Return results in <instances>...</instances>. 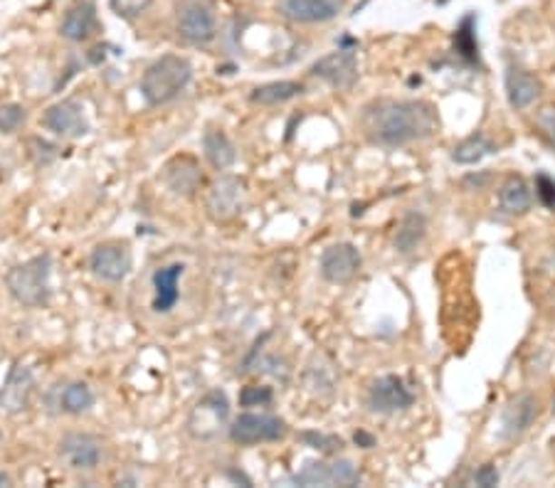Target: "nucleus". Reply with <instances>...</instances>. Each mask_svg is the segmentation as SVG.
Returning <instances> with one entry per match:
<instances>
[{
	"label": "nucleus",
	"instance_id": "f257e3e1",
	"mask_svg": "<svg viewBox=\"0 0 555 488\" xmlns=\"http://www.w3.org/2000/svg\"><path fill=\"white\" fill-rule=\"evenodd\" d=\"M361 126L370 143L395 149L432 136L437 129V113L427 102L380 99L363 109Z\"/></svg>",
	"mask_w": 555,
	"mask_h": 488
},
{
	"label": "nucleus",
	"instance_id": "f03ea898",
	"mask_svg": "<svg viewBox=\"0 0 555 488\" xmlns=\"http://www.w3.org/2000/svg\"><path fill=\"white\" fill-rule=\"evenodd\" d=\"M193 77V67L185 57L163 54L151 64L141 77V94L149 106H163L173 102Z\"/></svg>",
	"mask_w": 555,
	"mask_h": 488
},
{
	"label": "nucleus",
	"instance_id": "7ed1b4c3",
	"mask_svg": "<svg viewBox=\"0 0 555 488\" xmlns=\"http://www.w3.org/2000/svg\"><path fill=\"white\" fill-rule=\"evenodd\" d=\"M50 271H53L50 254H40V257H33V259L13 267L5 274V287H8L10 297L15 298L18 304L27 306V308H37V306L47 304V298H50Z\"/></svg>",
	"mask_w": 555,
	"mask_h": 488
},
{
	"label": "nucleus",
	"instance_id": "20e7f679",
	"mask_svg": "<svg viewBox=\"0 0 555 488\" xmlns=\"http://www.w3.org/2000/svg\"><path fill=\"white\" fill-rule=\"evenodd\" d=\"M178 33L190 44H208L218 35V15L212 0H180Z\"/></svg>",
	"mask_w": 555,
	"mask_h": 488
},
{
	"label": "nucleus",
	"instance_id": "39448f33",
	"mask_svg": "<svg viewBox=\"0 0 555 488\" xmlns=\"http://www.w3.org/2000/svg\"><path fill=\"white\" fill-rule=\"evenodd\" d=\"M228 417H229V402L228 395L222 390H212L205 397L198 400L193 410H190V417H188V432L195 436V439H203V442H210L215 436L222 434V429L228 427Z\"/></svg>",
	"mask_w": 555,
	"mask_h": 488
},
{
	"label": "nucleus",
	"instance_id": "423d86ee",
	"mask_svg": "<svg viewBox=\"0 0 555 488\" xmlns=\"http://www.w3.org/2000/svg\"><path fill=\"white\" fill-rule=\"evenodd\" d=\"M287 434V425L284 419L274 417V415H255V412H245L239 415L232 427H229V436L232 442H238L242 446L262 444V442H279Z\"/></svg>",
	"mask_w": 555,
	"mask_h": 488
},
{
	"label": "nucleus",
	"instance_id": "0eeeda50",
	"mask_svg": "<svg viewBox=\"0 0 555 488\" xmlns=\"http://www.w3.org/2000/svg\"><path fill=\"white\" fill-rule=\"evenodd\" d=\"M361 481V471L348 459L338 462H311L294 476L299 486H355Z\"/></svg>",
	"mask_w": 555,
	"mask_h": 488
},
{
	"label": "nucleus",
	"instance_id": "6e6552de",
	"mask_svg": "<svg viewBox=\"0 0 555 488\" xmlns=\"http://www.w3.org/2000/svg\"><path fill=\"white\" fill-rule=\"evenodd\" d=\"M245 208V185L235 175H225L212 185L208 195V215L215 222H228L235 220Z\"/></svg>",
	"mask_w": 555,
	"mask_h": 488
},
{
	"label": "nucleus",
	"instance_id": "1a4fd4ad",
	"mask_svg": "<svg viewBox=\"0 0 555 488\" xmlns=\"http://www.w3.org/2000/svg\"><path fill=\"white\" fill-rule=\"evenodd\" d=\"M89 269L104 281H123L131 271V252L122 242H104L89 254Z\"/></svg>",
	"mask_w": 555,
	"mask_h": 488
},
{
	"label": "nucleus",
	"instance_id": "9d476101",
	"mask_svg": "<svg viewBox=\"0 0 555 488\" xmlns=\"http://www.w3.org/2000/svg\"><path fill=\"white\" fill-rule=\"evenodd\" d=\"M413 393L407 390V385L403 383V377L385 376L378 377L375 383L370 385L368 393V407L380 415H390V412H400L413 407Z\"/></svg>",
	"mask_w": 555,
	"mask_h": 488
},
{
	"label": "nucleus",
	"instance_id": "9b49d317",
	"mask_svg": "<svg viewBox=\"0 0 555 488\" xmlns=\"http://www.w3.org/2000/svg\"><path fill=\"white\" fill-rule=\"evenodd\" d=\"M43 126L47 132H53L54 136H62V139H80L89 132L84 109L72 99L50 106L43 116Z\"/></svg>",
	"mask_w": 555,
	"mask_h": 488
},
{
	"label": "nucleus",
	"instance_id": "f8f14e48",
	"mask_svg": "<svg viewBox=\"0 0 555 488\" xmlns=\"http://www.w3.org/2000/svg\"><path fill=\"white\" fill-rule=\"evenodd\" d=\"M358 271H361V252L353 244H331L321 254V277L331 284H348Z\"/></svg>",
	"mask_w": 555,
	"mask_h": 488
},
{
	"label": "nucleus",
	"instance_id": "ddd939ff",
	"mask_svg": "<svg viewBox=\"0 0 555 488\" xmlns=\"http://www.w3.org/2000/svg\"><path fill=\"white\" fill-rule=\"evenodd\" d=\"M60 459L70 469L89 471L102 462V442L94 434H67L60 442Z\"/></svg>",
	"mask_w": 555,
	"mask_h": 488
},
{
	"label": "nucleus",
	"instance_id": "4468645a",
	"mask_svg": "<svg viewBox=\"0 0 555 488\" xmlns=\"http://www.w3.org/2000/svg\"><path fill=\"white\" fill-rule=\"evenodd\" d=\"M311 72L318 79L328 82L331 87L351 89L355 84V79H358V60H355V53H351V50H338V53L321 57L311 67Z\"/></svg>",
	"mask_w": 555,
	"mask_h": 488
},
{
	"label": "nucleus",
	"instance_id": "2eb2a0df",
	"mask_svg": "<svg viewBox=\"0 0 555 488\" xmlns=\"http://www.w3.org/2000/svg\"><path fill=\"white\" fill-rule=\"evenodd\" d=\"M279 10L284 18L301 23V25H316L328 23L341 13V0H282Z\"/></svg>",
	"mask_w": 555,
	"mask_h": 488
},
{
	"label": "nucleus",
	"instance_id": "dca6fc26",
	"mask_svg": "<svg viewBox=\"0 0 555 488\" xmlns=\"http://www.w3.org/2000/svg\"><path fill=\"white\" fill-rule=\"evenodd\" d=\"M33 390H35V380H33V373L23 366L13 367L8 383L0 390V412L5 415H18V412L27 410L30 405V397H33Z\"/></svg>",
	"mask_w": 555,
	"mask_h": 488
},
{
	"label": "nucleus",
	"instance_id": "f3484780",
	"mask_svg": "<svg viewBox=\"0 0 555 488\" xmlns=\"http://www.w3.org/2000/svg\"><path fill=\"white\" fill-rule=\"evenodd\" d=\"M538 415V402L533 395L523 393L513 397L501 415V439H516L533 425Z\"/></svg>",
	"mask_w": 555,
	"mask_h": 488
},
{
	"label": "nucleus",
	"instance_id": "a211bd4d",
	"mask_svg": "<svg viewBox=\"0 0 555 488\" xmlns=\"http://www.w3.org/2000/svg\"><path fill=\"white\" fill-rule=\"evenodd\" d=\"M94 25H97V10H94V5L89 0H80V3H74L64 13L60 33L70 43H82V40H87L92 35Z\"/></svg>",
	"mask_w": 555,
	"mask_h": 488
},
{
	"label": "nucleus",
	"instance_id": "6ab92c4d",
	"mask_svg": "<svg viewBox=\"0 0 555 488\" xmlns=\"http://www.w3.org/2000/svg\"><path fill=\"white\" fill-rule=\"evenodd\" d=\"M183 264H168L163 269L153 274V288H156V297H153V311L159 314H168L173 306L178 304V281L183 277Z\"/></svg>",
	"mask_w": 555,
	"mask_h": 488
},
{
	"label": "nucleus",
	"instance_id": "aec40b11",
	"mask_svg": "<svg viewBox=\"0 0 555 488\" xmlns=\"http://www.w3.org/2000/svg\"><path fill=\"white\" fill-rule=\"evenodd\" d=\"M166 183L178 195H193L203 183V175L193 158H176L166 166Z\"/></svg>",
	"mask_w": 555,
	"mask_h": 488
},
{
	"label": "nucleus",
	"instance_id": "412c9836",
	"mask_svg": "<svg viewBox=\"0 0 555 488\" xmlns=\"http://www.w3.org/2000/svg\"><path fill=\"white\" fill-rule=\"evenodd\" d=\"M506 94L513 109H529L540 96V82L529 72L509 70L506 72Z\"/></svg>",
	"mask_w": 555,
	"mask_h": 488
},
{
	"label": "nucleus",
	"instance_id": "4be33fe9",
	"mask_svg": "<svg viewBox=\"0 0 555 488\" xmlns=\"http://www.w3.org/2000/svg\"><path fill=\"white\" fill-rule=\"evenodd\" d=\"M203 151H205V158H208V163H210L215 171H228V168L238 161L235 143H232L228 133L220 132V129H210V132H205Z\"/></svg>",
	"mask_w": 555,
	"mask_h": 488
},
{
	"label": "nucleus",
	"instance_id": "5701e85b",
	"mask_svg": "<svg viewBox=\"0 0 555 488\" xmlns=\"http://www.w3.org/2000/svg\"><path fill=\"white\" fill-rule=\"evenodd\" d=\"M304 94V84L301 82H291V79H282V82H269V84H262L257 87L249 99L252 104H262V106H274V104H284L294 96Z\"/></svg>",
	"mask_w": 555,
	"mask_h": 488
},
{
	"label": "nucleus",
	"instance_id": "b1692460",
	"mask_svg": "<svg viewBox=\"0 0 555 488\" xmlns=\"http://www.w3.org/2000/svg\"><path fill=\"white\" fill-rule=\"evenodd\" d=\"M492 153H496V143L486 133H474V136L462 141L459 146H454L452 158L457 161L459 166H474L482 158L492 156Z\"/></svg>",
	"mask_w": 555,
	"mask_h": 488
},
{
	"label": "nucleus",
	"instance_id": "393cba45",
	"mask_svg": "<svg viewBox=\"0 0 555 488\" xmlns=\"http://www.w3.org/2000/svg\"><path fill=\"white\" fill-rule=\"evenodd\" d=\"M499 202L509 215H523V212H529L533 195H531V188L523 178H511L503 183L501 192H499Z\"/></svg>",
	"mask_w": 555,
	"mask_h": 488
},
{
	"label": "nucleus",
	"instance_id": "a878e982",
	"mask_svg": "<svg viewBox=\"0 0 555 488\" xmlns=\"http://www.w3.org/2000/svg\"><path fill=\"white\" fill-rule=\"evenodd\" d=\"M62 412L67 415H82L94 405V393L89 390V385L84 383H70L60 387V397H57Z\"/></svg>",
	"mask_w": 555,
	"mask_h": 488
},
{
	"label": "nucleus",
	"instance_id": "bb28decb",
	"mask_svg": "<svg viewBox=\"0 0 555 488\" xmlns=\"http://www.w3.org/2000/svg\"><path fill=\"white\" fill-rule=\"evenodd\" d=\"M424 232H427V222H424L423 215L410 212V215L400 222V227H397L395 249L403 254L413 252V249H417V244L424 239Z\"/></svg>",
	"mask_w": 555,
	"mask_h": 488
},
{
	"label": "nucleus",
	"instance_id": "cd10ccee",
	"mask_svg": "<svg viewBox=\"0 0 555 488\" xmlns=\"http://www.w3.org/2000/svg\"><path fill=\"white\" fill-rule=\"evenodd\" d=\"M25 123V109L20 104L0 106V133H15Z\"/></svg>",
	"mask_w": 555,
	"mask_h": 488
},
{
	"label": "nucleus",
	"instance_id": "c85d7f7f",
	"mask_svg": "<svg viewBox=\"0 0 555 488\" xmlns=\"http://www.w3.org/2000/svg\"><path fill=\"white\" fill-rule=\"evenodd\" d=\"M301 442H307L311 449H318V452L324 454H334L344 446V442H341L338 436L321 434V432H304V434H301Z\"/></svg>",
	"mask_w": 555,
	"mask_h": 488
},
{
	"label": "nucleus",
	"instance_id": "c756f323",
	"mask_svg": "<svg viewBox=\"0 0 555 488\" xmlns=\"http://www.w3.org/2000/svg\"><path fill=\"white\" fill-rule=\"evenodd\" d=\"M109 5H112V10H114L119 18L131 20L146 13L153 5V0H109Z\"/></svg>",
	"mask_w": 555,
	"mask_h": 488
},
{
	"label": "nucleus",
	"instance_id": "7c9ffc66",
	"mask_svg": "<svg viewBox=\"0 0 555 488\" xmlns=\"http://www.w3.org/2000/svg\"><path fill=\"white\" fill-rule=\"evenodd\" d=\"M272 402V390L269 387H245L242 395H239V405L242 407H262V405H269Z\"/></svg>",
	"mask_w": 555,
	"mask_h": 488
},
{
	"label": "nucleus",
	"instance_id": "2f4dec72",
	"mask_svg": "<svg viewBox=\"0 0 555 488\" xmlns=\"http://www.w3.org/2000/svg\"><path fill=\"white\" fill-rule=\"evenodd\" d=\"M536 195L538 200L543 202L546 208L553 210L555 208V181L553 178H548V175H538L536 178Z\"/></svg>",
	"mask_w": 555,
	"mask_h": 488
},
{
	"label": "nucleus",
	"instance_id": "473e14b6",
	"mask_svg": "<svg viewBox=\"0 0 555 488\" xmlns=\"http://www.w3.org/2000/svg\"><path fill=\"white\" fill-rule=\"evenodd\" d=\"M469 25H472V18L464 20V25L459 27V33H457V37H454V43H457V50L464 54V57H474L476 44H474V35H472Z\"/></svg>",
	"mask_w": 555,
	"mask_h": 488
},
{
	"label": "nucleus",
	"instance_id": "72a5a7b5",
	"mask_svg": "<svg viewBox=\"0 0 555 488\" xmlns=\"http://www.w3.org/2000/svg\"><path fill=\"white\" fill-rule=\"evenodd\" d=\"M538 129L546 136L548 143L555 149V109H543L538 113Z\"/></svg>",
	"mask_w": 555,
	"mask_h": 488
},
{
	"label": "nucleus",
	"instance_id": "f704fd0d",
	"mask_svg": "<svg viewBox=\"0 0 555 488\" xmlns=\"http://www.w3.org/2000/svg\"><path fill=\"white\" fill-rule=\"evenodd\" d=\"M474 481H476V486H482V488L496 486V483H499V471H496L493 464H484V466H479V471L474 473Z\"/></svg>",
	"mask_w": 555,
	"mask_h": 488
},
{
	"label": "nucleus",
	"instance_id": "c9c22d12",
	"mask_svg": "<svg viewBox=\"0 0 555 488\" xmlns=\"http://www.w3.org/2000/svg\"><path fill=\"white\" fill-rule=\"evenodd\" d=\"M489 181H492V175L489 173H482V175H467V178H464V188H467V190H482V188H484L486 183H489Z\"/></svg>",
	"mask_w": 555,
	"mask_h": 488
},
{
	"label": "nucleus",
	"instance_id": "e433bc0d",
	"mask_svg": "<svg viewBox=\"0 0 555 488\" xmlns=\"http://www.w3.org/2000/svg\"><path fill=\"white\" fill-rule=\"evenodd\" d=\"M355 444H361L363 449H368V446L375 444V439L370 434H365V432H358V434H355Z\"/></svg>",
	"mask_w": 555,
	"mask_h": 488
},
{
	"label": "nucleus",
	"instance_id": "4c0bfd02",
	"mask_svg": "<svg viewBox=\"0 0 555 488\" xmlns=\"http://www.w3.org/2000/svg\"><path fill=\"white\" fill-rule=\"evenodd\" d=\"M0 486H10V476H8V473H0Z\"/></svg>",
	"mask_w": 555,
	"mask_h": 488
},
{
	"label": "nucleus",
	"instance_id": "58836bf2",
	"mask_svg": "<svg viewBox=\"0 0 555 488\" xmlns=\"http://www.w3.org/2000/svg\"><path fill=\"white\" fill-rule=\"evenodd\" d=\"M0 439H3V434H0Z\"/></svg>",
	"mask_w": 555,
	"mask_h": 488
}]
</instances>
